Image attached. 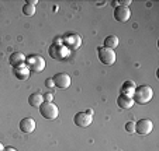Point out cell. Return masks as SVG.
Returning <instances> with one entry per match:
<instances>
[{"instance_id": "cell-1", "label": "cell", "mask_w": 159, "mask_h": 151, "mask_svg": "<svg viewBox=\"0 0 159 151\" xmlns=\"http://www.w3.org/2000/svg\"><path fill=\"white\" fill-rule=\"evenodd\" d=\"M152 97H153L152 88L149 86H147V84H142V86H138L135 88L132 99H134V102H137L139 105H145L152 99Z\"/></svg>"}, {"instance_id": "cell-2", "label": "cell", "mask_w": 159, "mask_h": 151, "mask_svg": "<svg viewBox=\"0 0 159 151\" xmlns=\"http://www.w3.org/2000/svg\"><path fill=\"white\" fill-rule=\"evenodd\" d=\"M38 109H39V113H41L42 118L48 119V120H54V119H57L58 115H59L58 107L55 104H52V102H42Z\"/></svg>"}, {"instance_id": "cell-3", "label": "cell", "mask_w": 159, "mask_h": 151, "mask_svg": "<svg viewBox=\"0 0 159 151\" xmlns=\"http://www.w3.org/2000/svg\"><path fill=\"white\" fill-rule=\"evenodd\" d=\"M97 55H99V60L103 65H107V66L114 65L116 52L113 49H108V48H104V46H99L97 48Z\"/></svg>"}, {"instance_id": "cell-4", "label": "cell", "mask_w": 159, "mask_h": 151, "mask_svg": "<svg viewBox=\"0 0 159 151\" xmlns=\"http://www.w3.org/2000/svg\"><path fill=\"white\" fill-rule=\"evenodd\" d=\"M27 67L30 71H35V73H41L45 69V60L41 56L35 55V56H30L27 59Z\"/></svg>"}, {"instance_id": "cell-5", "label": "cell", "mask_w": 159, "mask_h": 151, "mask_svg": "<svg viewBox=\"0 0 159 151\" xmlns=\"http://www.w3.org/2000/svg\"><path fill=\"white\" fill-rule=\"evenodd\" d=\"M153 129V124L149 119L144 118V119H139L137 123H135V132L141 136H145V134H149Z\"/></svg>"}, {"instance_id": "cell-6", "label": "cell", "mask_w": 159, "mask_h": 151, "mask_svg": "<svg viewBox=\"0 0 159 151\" xmlns=\"http://www.w3.org/2000/svg\"><path fill=\"white\" fill-rule=\"evenodd\" d=\"M73 122H75L78 128H87L93 122V116L87 115L86 112H78L75 115V118H73Z\"/></svg>"}, {"instance_id": "cell-7", "label": "cell", "mask_w": 159, "mask_h": 151, "mask_svg": "<svg viewBox=\"0 0 159 151\" xmlns=\"http://www.w3.org/2000/svg\"><path fill=\"white\" fill-rule=\"evenodd\" d=\"M52 80H54L55 87H58V88L65 90L70 86V77H69V74H66V73H57L52 77Z\"/></svg>"}, {"instance_id": "cell-8", "label": "cell", "mask_w": 159, "mask_h": 151, "mask_svg": "<svg viewBox=\"0 0 159 151\" xmlns=\"http://www.w3.org/2000/svg\"><path fill=\"white\" fill-rule=\"evenodd\" d=\"M129 17H131V11H129L128 7L116 6V9H114V18L118 21V23H125V21H128Z\"/></svg>"}, {"instance_id": "cell-9", "label": "cell", "mask_w": 159, "mask_h": 151, "mask_svg": "<svg viewBox=\"0 0 159 151\" xmlns=\"http://www.w3.org/2000/svg\"><path fill=\"white\" fill-rule=\"evenodd\" d=\"M37 128V123L33 118H24L20 120V130L23 133H33Z\"/></svg>"}, {"instance_id": "cell-10", "label": "cell", "mask_w": 159, "mask_h": 151, "mask_svg": "<svg viewBox=\"0 0 159 151\" xmlns=\"http://www.w3.org/2000/svg\"><path fill=\"white\" fill-rule=\"evenodd\" d=\"M134 99H132L131 97H128V95H118L117 98V105L121 108V109H131L132 107H134Z\"/></svg>"}, {"instance_id": "cell-11", "label": "cell", "mask_w": 159, "mask_h": 151, "mask_svg": "<svg viewBox=\"0 0 159 151\" xmlns=\"http://www.w3.org/2000/svg\"><path fill=\"white\" fill-rule=\"evenodd\" d=\"M10 65L13 67H20V66H24L25 65V56L21 52H14V53L10 55Z\"/></svg>"}, {"instance_id": "cell-12", "label": "cell", "mask_w": 159, "mask_h": 151, "mask_svg": "<svg viewBox=\"0 0 159 151\" xmlns=\"http://www.w3.org/2000/svg\"><path fill=\"white\" fill-rule=\"evenodd\" d=\"M135 88H137V86H135L134 81L127 80V81H124V84H123V88H121V94L128 95V97H131V98H132Z\"/></svg>"}, {"instance_id": "cell-13", "label": "cell", "mask_w": 159, "mask_h": 151, "mask_svg": "<svg viewBox=\"0 0 159 151\" xmlns=\"http://www.w3.org/2000/svg\"><path fill=\"white\" fill-rule=\"evenodd\" d=\"M14 76L18 80H27L30 76V70L27 66H20V67H14Z\"/></svg>"}, {"instance_id": "cell-14", "label": "cell", "mask_w": 159, "mask_h": 151, "mask_svg": "<svg viewBox=\"0 0 159 151\" xmlns=\"http://www.w3.org/2000/svg\"><path fill=\"white\" fill-rule=\"evenodd\" d=\"M42 102H44V98H42V94H39V92L31 94L30 97H28V104L34 108H39Z\"/></svg>"}, {"instance_id": "cell-15", "label": "cell", "mask_w": 159, "mask_h": 151, "mask_svg": "<svg viewBox=\"0 0 159 151\" xmlns=\"http://www.w3.org/2000/svg\"><path fill=\"white\" fill-rule=\"evenodd\" d=\"M117 46H118V38L116 35H108L107 38L104 39V48H108V49L114 50Z\"/></svg>"}, {"instance_id": "cell-16", "label": "cell", "mask_w": 159, "mask_h": 151, "mask_svg": "<svg viewBox=\"0 0 159 151\" xmlns=\"http://www.w3.org/2000/svg\"><path fill=\"white\" fill-rule=\"evenodd\" d=\"M23 13H24L25 15H28V17H31V15L35 14V7H34V6H30V4L25 3L24 6H23Z\"/></svg>"}, {"instance_id": "cell-17", "label": "cell", "mask_w": 159, "mask_h": 151, "mask_svg": "<svg viewBox=\"0 0 159 151\" xmlns=\"http://www.w3.org/2000/svg\"><path fill=\"white\" fill-rule=\"evenodd\" d=\"M125 130L128 132V133H134L135 132V123L134 122H127L125 123Z\"/></svg>"}, {"instance_id": "cell-18", "label": "cell", "mask_w": 159, "mask_h": 151, "mask_svg": "<svg viewBox=\"0 0 159 151\" xmlns=\"http://www.w3.org/2000/svg\"><path fill=\"white\" fill-rule=\"evenodd\" d=\"M42 98H44V102H52V99H54V94L48 92V94L42 95Z\"/></svg>"}, {"instance_id": "cell-19", "label": "cell", "mask_w": 159, "mask_h": 151, "mask_svg": "<svg viewBox=\"0 0 159 151\" xmlns=\"http://www.w3.org/2000/svg\"><path fill=\"white\" fill-rule=\"evenodd\" d=\"M45 86H47V87H49V88H52V87H55L54 80H52V78H47V80H45Z\"/></svg>"}, {"instance_id": "cell-20", "label": "cell", "mask_w": 159, "mask_h": 151, "mask_svg": "<svg viewBox=\"0 0 159 151\" xmlns=\"http://www.w3.org/2000/svg\"><path fill=\"white\" fill-rule=\"evenodd\" d=\"M118 4H121L124 7H128V4H131V0H121V2H118Z\"/></svg>"}, {"instance_id": "cell-21", "label": "cell", "mask_w": 159, "mask_h": 151, "mask_svg": "<svg viewBox=\"0 0 159 151\" xmlns=\"http://www.w3.org/2000/svg\"><path fill=\"white\" fill-rule=\"evenodd\" d=\"M37 3H38L37 0H27V4H30V6H34V7H35Z\"/></svg>"}, {"instance_id": "cell-22", "label": "cell", "mask_w": 159, "mask_h": 151, "mask_svg": "<svg viewBox=\"0 0 159 151\" xmlns=\"http://www.w3.org/2000/svg\"><path fill=\"white\" fill-rule=\"evenodd\" d=\"M3 151H17V150H16V148H13V147H4Z\"/></svg>"}, {"instance_id": "cell-23", "label": "cell", "mask_w": 159, "mask_h": 151, "mask_svg": "<svg viewBox=\"0 0 159 151\" xmlns=\"http://www.w3.org/2000/svg\"><path fill=\"white\" fill-rule=\"evenodd\" d=\"M86 113H87V115H90V116H93V109H87Z\"/></svg>"}, {"instance_id": "cell-24", "label": "cell", "mask_w": 159, "mask_h": 151, "mask_svg": "<svg viewBox=\"0 0 159 151\" xmlns=\"http://www.w3.org/2000/svg\"><path fill=\"white\" fill-rule=\"evenodd\" d=\"M3 150H4V145L2 144V143H0V151H3Z\"/></svg>"}]
</instances>
